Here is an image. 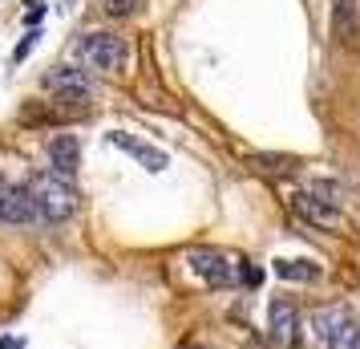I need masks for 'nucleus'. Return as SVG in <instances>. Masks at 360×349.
I'll list each match as a JSON object with an SVG mask.
<instances>
[{
  "label": "nucleus",
  "mask_w": 360,
  "mask_h": 349,
  "mask_svg": "<svg viewBox=\"0 0 360 349\" xmlns=\"http://www.w3.org/2000/svg\"><path fill=\"white\" fill-rule=\"evenodd\" d=\"M267 321H271V341L276 345H295L300 341V305L292 297H276L267 305Z\"/></svg>",
  "instance_id": "0eeeda50"
},
{
  "label": "nucleus",
  "mask_w": 360,
  "mask_h": 349,
  "mask_svg": "<svg viewBox=\"0 0 360 349\" xmlns=\"http://www.w3.org/2000/svg\"><path fill=\"white\" fill-rule=\"evenodd\" d=\"M110 142H114V147H122L126 154H134V159L146 166V171H166V154H162V150L146 147V142H138V138H130V134H122V130L110 134Z\"/></svg>",
  "instance_id": "9b49d317"
},
{
  "label": "nucleus",
  "mask_w": 360,
  "mask_h": 349,
  "mask_svg": "<svg viewBox=\"0 0 360 349\" xmlns=\"http://www.w3.org/2000/svg\"><path fill=\"white\" fill-rule=\"evenodd\" d=\"M146 0H101V8H105V17H114V20H122V17H134L138 8H142Z\"/></svg>",
  "instance_id": "4468645a"
},
{
  "label": "nucleus",
  "mask_w": 360,
  "mask_h": 349,
  "mask_svg": "<svg viewBox=\"0 0 360 349\" xmlns=\"http://www.w3.org/2000/svg\"><path fill=\"white\" fill-rule=\"evenodd\" d=\"M33 41H37V33H29L25 41H20V49H17V61H25V57H29V49H33Z\"/></svg>",
  "instance_id": "dca6fc26"
},
{
  "label": "nucleus",
  "mask_w": 360,
  "mask_h": 349,
  "mask_svg": "<svg viewBox=\"0 0 360 349\" xmlns=\"http://www.w3.org/2000/svg\"><path fill=\"white\" fill-rule=\"evenodd\" d=\"M292 207L308 219V224H316V228H328V232H340L344 228V212L332 200H320L316 191H295Z\"/></svg>",
  "instance_id": "423d86ee"
},
{
  "label": "nucleus",
  "mask_w": 360,
  "mask_h": 349,
  "mask_svg": "<svg viewBox=\"0 0 360 349\" xmlns=\"http://www.w3.org/2000/svg\"><path fill=\"white\" fill-rule=\"evenodd\" d=\"M186 264L195 268L211 288H227V284H235V272H239L235 260H227L223 252H214V248H195L191 256H186Z\"/></svg>",
  "instance_id": "39448f33"
},
{
  "label": "nucleus",
  "mask_w": 360,
  "mask_h": 349,
  "mask_svg": "<svg viewBox=\"0 0 360 349\" xmlns=\"http://www.w3.org/2000/svg\"><path fill=\"white\" fill-rule=\"evenodd\" d=\"M276 272L283 281H316L320 276V268L308 264V260H276Z\"/></svg>",
  "instance_id": "f8f14e48"
},
{
  "label": "nucleus",
  "mask_w": 360,
  "mask_h": 349,
  "mask_svg": "<svg viewBox=\"0 0 360 349\" xmlns=\"http://www.w3.org/2000/svg\"><path fill=\"white\" fill-rule=\"evenodd\" d=\"M49 166H53V175H61V179L73 183V175L82 166V142H77V134H53L49 138Z\"/></svg>",
  "instance_id": "1a4fd4ad"
},
{
  "label": "nucleus",
  "mask_w": 360,
  "mask_h": 349,
  "mask_svg": "<svg viewBox=\"0 0 360 349\" xmlns=\"http://www.w3.org/2000/svg\"><path fill=\"white\" fill-rule=\"evenodd\" d=\"M239 272H243L247 284H259L263 281V272H259V268H251V264H239Z\"/></svg>",
  "instance_id": "2eb2a0df"
},
{
  "label": "nucleus",
  "mask_w": 360,
  "mask_h": 349,
  "mask_svg": "<svg viewBox=\"0 0 360 349\" xmlns=\"http://www.w3.org/2000/svg\"><path fill=\"white\" fill-rule=\"evenodd\" d=\"M29 195H33V207L37 216H45L49 224H61V219H69L73 212H77V191H73V183L69 179H61V175H37L33 187H29Z\"/></svg>",
  "instance_id": "f257e3e1"
},
{
  "label": "nucleus",
  "mask_w": 360,
  "mask_h": 349,
  "mask_svg": "<svg viewBox=\"0 0 360 349\" xmlns=\"http://www.w3.org/2000/svg\"><path fill=\"white\" fill-rule=\"evenodd\" d=\"M332 37L344 49H352L360 37V4L356 0H332Z\"/></svg>",
  "instance_id": "9d476101"
},
{
  "label": "nucleus",
  "mask_w": 360,
  "mask_h": 349,
  "mask_svg": "<svg viewBox=\"0 0 360 349\" xmlns=\"http://www.w3.org/2000/svg\"><path fill=\"white\" fill-rule=\"evenodd\" d=\"M77 57H82L89 69L98 73H117L126 66V41L117 33H105V29H94L77 41Z\"/></svg>",
  "instance_id": "7ed1b4c3"
},
{
  "label": "nucleus",
  "mask_w": 360,
  "mask_h": 349,
  "mask_svg": "<svg viewBox=\"0 0 360 349\" xmlns=\"http://www.w3.org/2000/svg\"><path fill=\"white\" fill-rule=\"evenodd\" d=\"M45 90L53 94L57 106H73V110H85L89 98H94V82H89V73L77 66H57L45 73Z\"/></svg>",
  "instance_id": "20e7f679"
},
{
  "label": "nucleus",
  "mask_w": 360,
  "mask_h": 349,
  "mask_svg": "<svg viewBox=\"0 0 360 349\" xmlns=\"http://www.w3.org/2000/svg\"><path fill=\"white\" fill-rule=\"evenodd\" d=\"M29 219H37L29 187H17V183L0 179V224H29Z\"/></svg>",
  "instance_id": "6e6552de"
},
{
  "label": "nucleus",
  "mask_w": 360,
  "mask_h": 349,
  "mask_svg": "<svg viewBox=\"0 0 360 349\" xmlns=\"http://www.w3.org/2000/svg\"><path fill=\"white\" fill-rule=\"evenodd\" d=\"M247 163L255 166V171H267V175H279V171H288V166H295L288 154H251Z\"/></svg>",
  "instance_id": "ddd939ff"
},
{
  "label": "nucleus",
  "mask_w": 360,
  "mask_h": 349,
  "mask_svg": "<svg viewBox=\"0 0 360 349\" xmlns=\"http://www.w3.org/2000/svg\"><path fill=\"white\" fill-rule=\"evenodd\" d=\"M311 329H316V337H320L328 349H360L356 317H352V309H344V305L320 309V313L311 317Z\"/></svg>",
  "instance_id": "f03ea898"
}]
</instances>
